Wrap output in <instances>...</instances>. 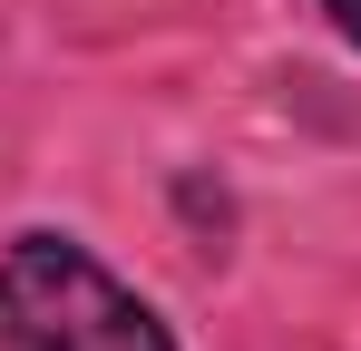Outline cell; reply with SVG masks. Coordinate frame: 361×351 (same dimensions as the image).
<instances>
[{"mask_svg": "<svg viewBox=\"0 0 361 351\" xmlns=\"http://www.w3.org/2000/svg\"><path fill=\"white\" fill-rule=\"evenodd\" d=\"M0 351H176L137 292L68 234H20L0 254Z\"/></svg>", "mask_w": 361, "mask_h": 351, "instance_id": "cell-1", "label": "cell"}, {"mask_svg": "<svg viewBox=\"0 0 361 351\" xmlns=\"http://www.w3.org/2000/svg\"><path fill=\"white\" fill-rule=\"evenodd\" d=\"M322 10H332V30H342V39L361 49V0H322Z\"/></svg>", "mask_w": 361, "mask_h": 351, "instance_id": "cell-2", "label": "cell"}]
</instances>
